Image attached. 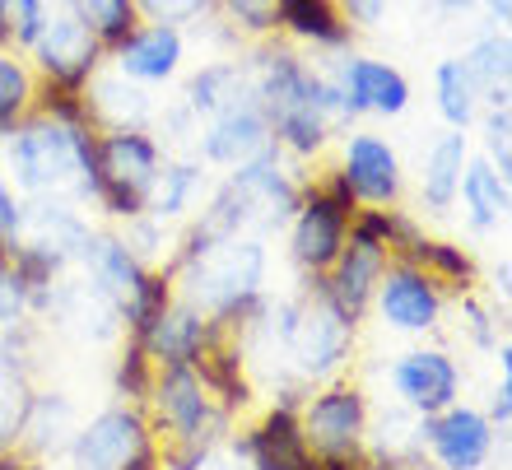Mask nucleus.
<instances>
[{"label": "nucleus", "mask_w": 512, "mask_h": 470, "mask_svg": "<svg viewBox=\"0 0 512 470\" xmlns=\"http://www.w3.org/2000/svg\"><path fill=\"white\" fill-rule=\"evenodd\" d=\"M201 121L233 112L243 103H256V84H252V61H210L187 80V98H182Z\"/></svg>", "instance_id": "obj_21"}, {"label": "nucleus", "mask_w": 512, "mask_h": 470, "mask_svg": "<svg viewBox=\"0 0 512 470\" xmlns=\"http://www.w3.org/2000/svg\"><path fill=\"white\" fill-rule=\"evenodd\" d=\"M0 47H10V42H5V28H0Z\"/></svg>", "instance_id": "obj_47"}, {"label": "nucleus", "mask_w": 512, "mask_h": 470, "mask_svg": "<svg viewBox=\"0 0 512 470\" xmlns=\"http://www.w3.org/2000/svg\"><path fill=\"white\" fill-rule=\"evenodd\" d=\"M410 266L429 270L433 284H457V289L475 284V261H471V252H466V247H457V242L424 238L415 247V256H410Z\"/></svg>", "instance_id": "obj_32"}, {"label": "nucleus", "mask_w": 512, "mask_h": 470, "mask_svg": "<svg viewBox=\"0 0 512 470\" xmlns=\"http://www.w3.org/2000/svg\"><path fill=\"white\" fill-rule=\"evenodd\" d=\"M28 382L14 363H0V447H10L19 433H24V419H28Z\"/></svg>", "instance_id": "obj_33"}, {"label": "nucleus", "mask_w": 512, "mask_h": 470, "mask_svg": "<svg viewBox=\"0 0 512 470\" xmlns=\"http://www.w3.org/2000/svg\"><path fill=\"white\" fill-rule=\"evenodd\" d=\"M173 275L182 284V303L201 308L205 317L233 326L252 317L261 303V280H266V247L261 238H219V242H196L173 252Z\"/></svg>", "instance_id": "obj_2"}, {"label": "nucleus", "mask_w": 512, "mask_h": 470, "mask_svg": "<svg viewBox=\"0 0 512 470\" xmlns=\"http://www.w3.org/2000/svg\"><path fill=\"white\" fill-rule=\"evenodd\" d=\"M252 84L256 103L270 121L275 149H289L294 159H312L326 149L331 135L350 131L354 112L345 103L340 80L312 70L289 47H261L252 56Z\"/></svg>", "instance_id": "obj_1"}, {"label": "nucleus", "mask_w": 512, "mask_h": 470, "mask_svg": "<svg viewBox=\"0 0 512 470\" xmlns=\"http://www.w3.org/2000/svg\"><path fill=\"white\" fill-rule=\"evenodd\" d=\"M433 98H438V117L452 126V131H466L475 117H480V89L466 75L461 56H447L433 70Z\"/></svg>", "instance_id": "obj_28"}, {"label": "nucleus", "mask_w": 512, "mask_h": 470, "mask_svg": "<svg viewBox=\"0 0 512 470\" xmlns=\"http://www.w3.org/2000/svg\"><path fill=\"white\" fill-rule=\"evenodd\" d=\"M215 10L229 14V24L247 38L280 33V0H215Z\"/></svg>", "instance_id": "obj_35"}, {"label": "nucleus", "mask_w": 512, "mask_h": 470, "mask_svg": "<svg viewBox=\"0 0 512 470\" xmlns=\"http://www.w3.org/2000/svg\"><path fill=\"white\" fill-rule=\"evenodd\" d=\"M289 470H322V461H312V457H303V461H294Z\"/></svg>", "instance_id": "obj_45"}, {"label": "nucleus", "mask_w": 512, "mask_h": 470, "mask_svg": "<svg viewBox=\"0 0 512 470\" xmlns=\"http://www.w3.org/2000/svg\"><path fill=\"white\" fill-rule=\"evenodd\" d=\"M457 201L466 205V219H471V229H480V233L499 229L503 219H508V205H512L508 177H503L489 159H466V168H461Z\"/></svg>", "instance_id": "obj_25"}, {"label": "nucleus", "mask_w": 512, "mask_h": 470, "mask_svg": "<svg viewBox=\"0 0 512 470\" xmlns=\"http://www.w3.org/2000/svg\"><path fill=\"white\" fill-rule=\"evenodd\" d=\"M340 177H345V187L354 191V201L359 205H396L401 201V159H396V149L382 140V135H368V131H354L345 140V154H340Z\"/></svg>", "instance_id": "obj_8"}, {"label": "nucleus", "mask_w": 512, "mask_h": 470, "mask_svg": "<svg viewBox=\"0 0 512 470\" xmlns=\"http://www.w3.org/2000/svg\"><path fill=\"white\" fill-rule=\"evenodd\" d=\"M24 312H33V294H28V284L19 280L14 266L5 261V266H0V326H19Z\"/></svg>", "instance_id": "obj_38"}, {"label": "nucleus", "mask_w": 512, "mask_h": 470, "mask_svg": "<svg viewBox=\"0 0 512 470\" xmlns=\"http://www.w3.org/2000/svg\"><path fill=\"white\" fill-rule=\"evenodd\" d=\"M24 229V201L14 196L10 182H0V252H10Z\"/></svg>", "instance_id": "obj_39"}, {"label": "nucleus", "mask_w": 512, "mask_h": 470, "mask_svg": "<svg viewBox=\"0 0 512 470\" xmlns=\"http://www.w3.org/2000/svg\"><path fill=\"white\" fill-rule=\"evenodd\" d=\"M47 24V0H0V28L10 47H33Z\"/></svg>", "instance_id": "obj_34"}, {"label": "nucleus", "mask_w": 512, "mask_h": 470, "mask_svg": "<svg viewBox=\"0 0 512 470\" xmlns=\"http://www.w3.org/2000/svg\"><path fill=\"white\" fill-rule=\"evenodd\" d=\"M461 66H466V75L475 80V89H480V98L494 94V89H508V75H512V47H508V33H489V38H480L471 47V52L461 56Z\"/></svg>", "instance_id": "obj_31"}, {"label": "nucleus", "mask_w": 512, "mask_h": 470, "mask_svg": "<svg viewBox=\"0 0 512 470\" xmlns=\"http://www.w3.org/2000/svg\"><path fill=\"white\" fill-rule=\"evenodd\" d=\"M373 294H378L382 322L396 326V331H429V326H438L443 294H438L429 270L410 266V261H396V266L382 270Z\"/></svg>", "instance_id": "obj_11"}, {"label": "nucleus", "mask_w": 512, "mask_h": 470, "mask_svg": "<svg viewBox=\"0 0 512 470\" xmlns=\"http://www.w3.org/2000/svg\"><path fill=\"white\" fill-rule=\"evenodd\" d=\"M61 10L70 19H80L89 33H94L103 47H117V42L140 24V14H135V0H61Z\"/></svg>", "instance_id": "obj_30"}, {"label": "nucleus", "mask_w": 512, "mask_h": 470, "mask_svg": "<svg viewBox=\"0 0 512 470\" xmlns=\"http://www.w3.org/2000/svg\"><path fill=\"white\" fill-rule=\"evenodd\" d=\"M112 70L126 75L135 84H163L182 70V56H187V38L177 24H140L126 33L117 47H112Z\"/></svg>", "instance_id": "obj_9"}, {"label": "nucleus", "mask_w": 512, "mask_h": 470, "mask_svg": "<svg viewBox=\"0 0 512 470\" xmlns=\"http://www.w3.org/2000/svg\"><path fill=\"white\" fill-rule=\"evenodd\" d=\"M387 247L382 242H368V238H345V247H340V256L331 261V266L322 270L326 289H331V298L340 303V312L350 317V322H359L368 308V298H373V289H378L382 270H387Z\"/></svg>", "instance_id": "obj_13"}, {"label": "nucleus", "mask_w": 512, "mask_h": 470, "mask_svg": "<svg viewBox=\"0 0 512 470\" xmlns=\"http://www.w3.org/2000/svg\"><path fill=\"white\" fill-rule=\"evenodd\" d=\"M443 10H452V14H461V10H471V5H480V0H438Z\"/></svg>", "instance_id": "obj_44"}, {"label": "nucleus", "mask_w": 512, "mask_h": 470, "mask_svg": "<svg viewBox=\"0 0 512 470\" xmlns=\"http://www.w3.org/2000/svg\"><path fill=\"white\" fill-rule=\"evenodd\" d=\"M471 159V140L466 131H447L438 135L424 154V168H419V201L429 215H447L457 205V187H461V168Z\"/></svg>", "instance_id": "obj_23"}, {"label": "nucleus", "mask_w": 512, "mask_h": 470, "mask_svg": "<svg viewBox=\"0 0 512 470\" xmlns=\"http://www.w3.org/2000/svg\"><path fill=\"white\" fill-rule=\"evenodd\" d=\"M364 396L354 387H331L326 396L308 405V419H303V443H312L322 457H336V452H359V433H364Z\"/></svg>", "instance_id": "obj_17"}, {"label": "nucleus", "mask_w": 512, "mask_h": 470, "mask_svg": "<svg viewBox=\"0 0 512 470\" xmlns=\"http://www.w3.org/2000/svg\"><path fill=\"white\" fill-rule=\"evenodd\" d=\"M94 126H66L56 117L28 112L19 126L10 131V173L14 187H24L28 196H66L80 191V168L84 154L94 145Z\"/></svg>", "instance_id": "obj_3"}, {"label": "nucleus", "mask_w": 512, "mask_h": 470, "mask_svg": "<svg viewBox=\"0 0 512 470\" xmlns=\"http://www.w3.org/2000/svg\"><path fill=\"white\" fill-rule=\"evenodd\" d=\"M177 470H229L219 457H210L205 447H187V457L177 461Z\"/></svg>", "instance_id": "obj_43"}, {"label": "nucleus", "mask_w": 512, "mask_h": 470, "mask_svg": "<svg viewBox=\"0 0 512 470\" xmlns=\"http://www.w3.org/2000/svg\"><path fill=\"white\" fill-rule=\"evenodd\" d=\"M219 336H224V322L205 317L191 303H168V312L135 340H140V350L149 359H159V363H196Z\"/></svg>", "instance_id": "obj_14"}, {"label": "nucleus", "mask_w": 512, "mask_h": 470, "mask_svg": "<svg viewBox=\"0 0 512 470\" xmlns=\"http://www.w3.org/2000/svg\"><path fill=\"white\" fill-rule=\"evenodd\" d=\"M354 340V322L340 312V303L326 289L322 270H312V289L303 303H289V326H284V354L294 359L303 377L336 373Z\"/></svg>", "instance_id": "obj_4"}, {"label": "nucleus", "mask_w": 512, "mask_h": 470, "mask_svg": "<svg viewBox=\"0 0 512 470\" xmlns=\"http://www.w3.org/2000/svg\"><path fill=\"white\" fill-rule=\"evenodd\" d=\"M38 103V75L19 52L0 47V135H10Z\"/></svg>", "instance_id": "obj_29"}, {"label": "nucleus", "mask_w": 512, "mask_h": 470, "mask_svg": "<svg viewBox=\"0 0 512 470\" xmlns=\"http://www.w3.org/2000/svg\"><path fill=\"white\" fill-rule=\"evenodd\" d=\"M135 14L145 24H201L215 14V0H135Z\"/></svg>", "instance_id": "obj_36"}, {"label": "nucleus", "mask_w": 512, "mask_h": 470, "mask_svg": "<svg viewBox=\"0 0 512 470\" xmlns=\"http://www.w3.org/2000/svg\"><path fill=\"white\" fill-rule=\"evenodd\" d=\"M154 401H159L163 424L187 447H210V438L224 429V415L210 410L205 382L191 373V363H168V373L159 377V396H154Z\"/></svg>", "instance_id": "obj_10"}, {"label": "nucleus", "mask_w": 512, "mask_h": 470, "mask_svg": "<svg viewBox=\"0 0 512 470\" xmlns=\"http://www.w3.org/2000/svg\"><path fill=\"white\" fill-rule=\"evenodd\" d=\"M270 145H275V140H270V121H266V112H261V103H243V108L201 121L196 159L215 163V168H238V163L266 154Z\"/></svg>", "instance_id": "obj_12"}, {"label": "nucleus", "mask_w": 512, "mask_h": 470, "mask_svg": "<svg viewBox=\"0 0 512 470\" xmlns=\"http://www.w3.org/2000/svg\"><path fill=\"white\" fill-rule=\"evenodd\" d=\"M280 28L326 52H350L354 42V24L340 14V0H280Z\"/></svg>", "instance_id": "obj_24"}, {"label": "nucleus", "mask_w": 512, "mask_h": 470, "mask_svg": "<svg viewBox=\"0 0 512 470\" xmlns=\"http://www.w3.org/2000/svg\"><path fill=\"white\" fill-rule=\"evenodd\" d=\"M485 159L494 163L503 177H512V108L508 103L485 112Z\"/></svg>", "instance_id": "obj_37"}, {"label": "nucleus", "mask_w": 512, "mask_h": 470, "mask_svg": "<svg viewBox=\"0 0 512 470\" xmlns=\"http://www.w3.org/2000/svg\"><path fill=\"white\" fill-rule=\"evenodd\" d=\"M28 56H33L38 84H56V89L84 94V84L94 80L98 70H103V61H108V47L80 19H70L61 10V14H47V24H42L38 42L28 47Z\"/></svg>", "instance_id": "obj_6"}, {"label": "nucleus", "mask_w": 512, "mask_h": 470, "mask_svg": "<svg viewBox=\"0 0 512 470\" xmlns=\"http://www.w3.org/2000/svg\"><path fill=\"white\" fill-rule=\"evenodd\" d=\"M201 191H205L201 159H163L159 177H154V187H149V196H145V215L173 224V219L196 210Z\"/></svg>", "instance_id": "obj_27"}, {"label": "nucleus", "mask_w": 512, "mask_h": 470, "mask_svg": "<svg viewBox=\"0 0 512 470\" xmlns=\"http://www.w3.org/2000/svg\"><path fill=\"white\" fill-rule=\"evenodd\" d=\"M80 266L89 270V284H98V289L117 303V312H122L126 303H135V294H140L149 280V266L117 233H94V238L84 242Z\"/></svg>", "instance_id": "obj_19"}, {"label": "nucleus", "mask_w": 512, "mask_h": 470, "mask_svg": "<svg viewBox=\"0 0 512 470\" xmlns=\"http://www.w3.org/2000/svg\"><path fill=\"white\" fill-rule=\"evenodd\" d=\"M145 359H149V354L140 350V340H135V345H131V354H126V359H122V368H117V387H122V396H140V391L149 387Z\"/></svg>", "instance_id": "obj_40"}, {"label": "nucleus", "mask_w": 512, "mask_h": 470, "mask_svg": "<svg viewBox=\"0 0 512 470\" xmlns=\"http://www.w3.org/2000/svg\"><path fill=\"white\" fill-rule=\"evenodd\" d=\"M238 452L243 457L256 461V470H289L294 461L308 457V443H303V424L294 419V410L289 405H280V410H270L266 424L261 429H252L238 443Z\"/></svg>", "instance_id": "obj_26"}, {"label": "nucleus", "mask_w": 512, "mask_h": 470, "mask_svg": "<svg viewBox=\"0 0 512 470\" xmlns=\"http://www.w3.org/2000/svg\"><path fill=\"white\" fill-rule=\"evenodd\" d=\"M387 5L391 0H340V14L350 19V24H359V28H373L387 14Z\"/></svg>", "instance_id": "obj_41"}, {"label": "nucleus", "mask_w": 512, "mask_h": 470, "mask_svg": "<svg viewBox=\"0 0 512 470\" xmlns=\"http://www.w3.org/2000/svg\"><path fill=\"white\" fill-rule=\"evenodd\" d=\"M364 470H396V466H391V461H387V466H364Z\"/></svg>", "instance_id": "obj_46"}, {"label": "nucleus", "mask_w": 512, "mask_h": 470, "mask_svg": "<svg viewBox=\"0 0 512 470\" xmlns=\"http://www.w3.org/2000/svg\"><path fill=\"white\" fill-rule=\"evenodd\" d=\"M94 238L89 219L66 201V196H33V205H24V229H19V242H33L38 252H47L52 261L70 266L80 261L84 242Z\"/></svg>", "instance_id": "obj_15"}, {"label": "nucleus", "mask_w": 512, "mask_h": 470, "mask_svg": "<svg viewBox=\"0 0 512 470\" xmlns=\"http://www.w3.org/2000/svg\"><path fill=\"white\" fill-rule=\"evenodd\" d=\"M424 438H429L433 457L443 461L447 470H480L489 457V443H494V433H489V419L475 415V410H438V419L424 424Z\"/></svg>", "instance_id": "obj_20"}, {"label": "nucleus", "mask_w": 512, "mask_h": 470, "mask_svg": "<svg viewBox=\"0 0 512 470\" xmlns=\"http://www.w3.org/2000/svg\"><path fill=\"white\" fill-rule=\"evenodd\" d=\"M396 391L405 396L410 410L419 415H438L457 396V368L443 350H415L396 363Z\"/></svg>", "instance_id": "obj_22"}, {"label": "nucleus", "mask_w": 512, "mask_h": 470, "mask_svg": "<svg viewBox=\"0 0 512 470\" xmlns=\"http://www.w3.org/2000/svg\"><path fill=\"white\" fill-rule=\"evenodd\" d=\"M75 466L80 470H154V443L145 419L135 410H108L75 438Z\"/></svg>", "instance_id": "obj_7"}, {"label": "nucleus", "mask_w": 512, "mask_h": 470, "mask_svg": "<svg viewBox=\"0 0 512 470\" xmlns=\"http://www.w3.org/2000/svg\"><path fill=\"white\" fill-rule=\"evenodd\" d=\"M340 89H345V103H350L354 117H401L410 108V80H405L396 66L387 61H373V56H350L340 66Z\"/></svg>", "instance_id": "obj_16"}, {"label": "nucleus", "mask_w": 512, "mask_h": 470, "mask_svg": "<svg viewBox=\"0 0 512 470\" xmlns=\"http://www.w3.org/2000/svg\"><path fill=\"white\" fill-rule=\"evenodd\" d=\"M461 317H466V326H471V336L480 340V345H494V331H489V317H485V308H480L475 298H466V303H461Z\"/></svg>", "instance_id": "obj_42"}, {"label": "nucleus", "mask_w": 512, "mask_h": 470, "mask_svg": "<svg viewBox=\"0 0 512 470\" xmlns=\"http://www.w3.org/2000/svg\"><path fill=\"white\" fill-rule=\"evenodd\" d=\"M359 210L345 177L331 173L317 187H303L294 215H289V247L303 270H326L350 238V215Z\"/></svg>", "instance_id": "obj_5"}, {"label": "nucleus", "mask_w": 512, "mask_h": 470, "mask_svg": "<svg viewBox=\"0 0 512 470\" xmlns=\"http://www.w3.org/2000/svg\"><path fill=\"white\" fill-rule=\"evenodd\" d=\"M84 108H89L94 131H149V121H154V103H149L145 84L126 80L117 70H98L84 84Z\"/></svg>", "instance_id": "obj_18"}]
</instances>
